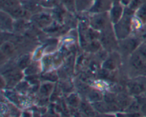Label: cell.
Returning a JSON list of instances; mask_svg holds the SVG:
<instances>
[{"instance_id":"7a4b0ae2","label":"cell","mask_w":146,"mask_h":117,"mask_svg":"<svg viewBox=\"0 0 146 117\" xmlns=\"http://www.w3.org/2000/svg\"><path fill=\"white\" fill-rule=\"evenodd\" d=\"M93 14L94 15L91 18L90 21L91 28L97 31H103L108 26V23L111 21L108 11L96 13Z\"/></svg>"},{"instance_id":"ffe728a7","label":"cell","mask_w":146,"mask_h":117,"mask_svg":"<svg viewBox=\"0 0 146 117\" xmlns=\"http://www.w3.org/2000/svg\"><path fill=\"white\" fill-rule=\"evenodd\" d=\"M81 110H82L83 112L87 115V116H94V110H93L92 108L91 107V106H89L88 104L81 103Z\"/></svg>"},{"instance_id":"603a6c76","label":"cell","mask_w":146,"mask_h":117,"mask_svg":"<svg viewBox=\"0 0 146 117\" xmlns=\"http://www.w3.org/2000/svg\"><path fill=\"white\" fill-rule=\"evenodd\" d=\"M14 51V46L9 43H5L1 45V51L5 54H9Z\"/></svg>"},{"instance_id":"ba28073f","label":"cell","mask_w":146,"mask_h":117,"mask_svg":"<svg viewBox=\"0 0 146 117\" xmlns=\"http://www.w3.org/2000/svg\"><path fill=\"white\" fill-rule=\"evenodd\" d=\"M0 21H1V29L4 31H11L13 29V19L14 18L6 11L1 10L0 14Z\"/></svg>"},{"instance_id":"9a60e30c","label":"cell","mask_w":146,"mask_h":117,"mask_svg":"<svg viewBox=\"0 0 146 117\" xmlns=\"http://www.w3.org/2000/svg\"><path fill=\"white\" fill-rule=\"evenodd\" d=\"M61 4L71 13L76 11V0H61Z\"/></svg>"},{"instance_id":"cb8c5ba5","label":"cell","mask_w":146,"mask_h":117,"mask_svg":"<svg viewBox=\"0 0 146 117\" xmlns=\"http://www.w3.org/2000/svg\"><path fill=\"white\" fill-rule=\"evenodd\" d=\"M9 82L10 83H14V82H18L19 80H20L21 78V75L19 72H15V73H12L10 75H9Z\"/></svg>"},{"instance_id":"6da1fadb","label":"cell","mask_w":146,"mask_h":117,"mask_svg":"<svg viewBox=\"0 0 146 117\" xmlns=\"http://www.w3.org/2000/svg\"><path fill=\"white\" fill-rule=\"evenodd\" d=\"M130 13L127 12L125 9V13L121 19L117 24H114L115 25L114 31L115 33V36L119 39H125L131 31L132 22H131V16L129 14Z\"/></svg>"},{"instance_id":"f546056e","label":"cell","mask_w":146,"mask_h":117,"mask_svg":"<svg viewBox=\"0 0 146 117\" xmlns=\"http://www.w3.org/2000/svg\"><path fill=\"white\" fill-rule=\"evenodd\" d=\"M113 3H118V2H121V0H111Z\"/></svg>"},{"instance_id":"8fae6325","label":"cell","mask_w":146,"mask_h":117,"mask_svg":"<svg viewBox=\"0 0 146 117\" xmlns=\"http://www.w3.org/2000/svg\"><path fill=\"white\" fill-rule=\"evenodd\" d=\"M138 45H139V42L138 40L135 39V38H130V39H125V41L123 42L121 46L124 51L132 53L133 51H135L136 48L139 47Z\"/></svg>"},{"instance_id":"4fadbf2b","label":"cell","mask_w":146,"mask_h":117,"mask_svg":"<svg viewBox=\"0 0 146 117\" xmlns=\"http://www.w3.org/2000/svg\"><path fill=\"white\" fill-rule=\"evenodd\" d=\"M21 4V0H0L1 10L7 11Z\"/></svg>"},{"instance_id":"ac0fdd59","label":"cell","mask_w":146,"mask_h":117,"mask_svg":"<svg viewBox=\"0 0 146 117\" xmlns=\"http://www.w3.org/2000/svg\"><path fill=\"white\" fill-rule=\"evenodd\" d=\"M94 107L96 109L97 111L100 112H106L108 111V106H107L106 104H104L103 102H101V101L96 102H94Z\"/></svg>"},{"instance_id":"f1b7e54d","label":"cell","mask_w":146,"mask_h":117,"mask_svg":"<svg viewBox=\"0 0 146 117\" xmlns=\"http://www.w3.org/2000/svg\"><path fill=\"white\" fill-rule=\"evenodd\" d=\"M138 53L145 59H146V43L142 44L138 48Z\"/></svg>"},{"instance_id":"277c9868","label":"cell","mask_w":146,"mask_h":117,"mask_svg":"<svg viewBox=\"0 0 146 117\" xmlns=\"http://www.w3.org/2000/svg\"><path fill=\"white\" fill-rule=\"evenodd\" d=\"M115 35L114 32L108 28V26L102 31V35H101V45L106 49H111L115 46Z\"/></svg>"},{"instance_id":"52a82bcc","label":"cell","mask_w":146,"mask_h":117,"mask_svg":"<svg viewBox=\"0 0 146 117\" xmlns=\"http://www.w3.org/2000/svg\"><path fill=\"white\" fill-rule=\"evenodd\" d=\"M128 89L132 95H139L146 91L145 82L141 80L132 81L128 84Z\"/></svg>"},{"instance_id":"4316f807","label":"cell","mask_w":146,"mask_h":117,"mask_svg":"<svg viewBox=\"0 0 146 117\" xmlns=\"http://www.w3.org/2000/svg\"><path fill=\"white\" fill-rule=\"evenodd\" d=\"M68 102H69L70 105L74 106H76L78 105V99L75 95H71L68 98Z\"/></svg>"},{"instance_id":"2e32d148","label":"cell","mask_w":146,"mask_h":117,"mask_svg":"<svg viewBox=\"0 0 146 117\" xmlns=\"http://www.w3.org/2000/svg\"><path fill=\"white\" fill-rule=\"evenodd\" d=\"M44 9H55L61 5V0H41Z\"/></svg>"},{"instance_id":"44dd1931","label":"cell","mask_w":146,"mask_h":117,"mask_svg":"<svg viewBox=\"0 0 146 117\" xmlns=\"http://www.w3.org/2000/svg\"><path fill=\"white\" fill-rule=\"evenodd\" d=\"M116 104L121 107H126V106H129L130 104L128 102V99L127 97L123 96L120 97V98H117L116 99Z\"/></svg>"},{"instance_id":"e0dca14e","label":"cell","mask_w":146,"mask_h":117,"mask_svg":"<svg viewBox=\"0 0 146 117\" xmlns=\"http://www.w3.org/2000/svg\"><path fill=\"white\" fill-rule=\"evenodd\" d=\"M88 99L93 102H99V101L102 100L103 95L99 91L93 89L90 92V93H88Z\"/></svg>"},{"instance_id":"83f0119b","label":"cell","mask_w":146,"mask_h":117,"mask_svg":"<svg viewBox=\"0 0 146 117\" xmlns=\"http://www.w3.org/2000/svg\"><path fill=\"white\" fill-rule=\"evenodd\" d=\"M140 104V110L143 113V114L146 116V97L142 98L138 101Z\"/></svg>"},{"instance_id":"5b68a950","label":"cell","mask_w":146,"mask_h":117,"mask_svg":"<svg viewBox=\"0 0 146 117\" xmlns=\"http://www.w3.org/2000/svg\"><path fill=\"white\" fill-rule=\"evenodd\" d=\"M21 4L27 11L33 15L41 12V10L44 9L41 0H21Z\"/></svg>"},{"instance_id":"30bf717a","label":"cell","mask_w":146,"mask_h":117,"mask_svg":"<svg viewBox=\"0 0 146 117\" xmlns=\"http://www.w3.org/2000/svg\"><path fill=\"white\" fill-rule=\"evenodd\" d=\"M146 59L143 58L139 53L135 54L131 58V64L136 70H143L145 68Z\"/></svg>"},{"instance_id":"7c38bea8","label":"cell","mask_w":146,"mask_h":117,"mask_svg":"<svg viewBox=\"0 0 146 117\" xmlns=\"http://www.w3.org/2000/svg\"><path fill=\"white\" fill-rule=\"evenodd\" d=\"M94 3V0H76V11L82 12L91 9Z\"/></svg>"},{"instance_id":"484cf974","label":"cell","mask_w":146,"mask_h":117,"mask_svg":"<svg viewBox=\"0 0 146 117\" xmlns=\"http://www.w3.org/2000/svg\"><path fill=\"white\" fill-rule=\"evenodd\" d=\"M29 58L28 56H26L20 60L19 62V66L21 69H23V68H27L29 65Z\"/></svg>"},{"instance_id":"8992f818","label":"cell","mask_w":146,"mask_h":117,"mask_svg":"<svg viewBox=\"0 0 146 117\" xmlns=\"http://www.w3.org/2000/svg\"><path fill=\"white\" fill-rule=\"evenodd\" d=\"M112 4L111 0H94V3L89 11L92 14L108 11Z\"/></svg>"},{"instance_id":"9c48e42d","label":"cell","mask_w":146,"mask_h":117,"mask_svg":"<svg viewBox=\"0 0 146 117\" xmlns=\"http://www.w3.org/2000/svg\"><path fill=\"white\" fill-rule=\"evenodd\" d=\"M34 20L39 26H47L52 23L51 16L43 12L34 14Z\"/></svg>"},{"instance_id":"d6986e66","label":"cell","mask_w":146,"mask_h":117,"mask_svg":"<svg viewBox=\"0 0 146 117\" xmlns=\"http://www.w3.org/2000/svg\"><path fill=\"white\" fill-rule=\"evenodd\" d=\"M53 89V85L51 83H45L42 85L40 89L41 94L43 95H48Z\"/></svg>"},{"instance_id":"3957f363","label":"cell","mask_w":146,"mask_h":117,"mask_svg":"<svg viewBox=\"0 0 146 117\" xmlns=\"http://www.w3.org/2000/svg\"><path fill=\"white\" fill-rule=\"evenodd\" d=\"M108 13L111 22L113 24H117L121 19L125 13L124 5L121 2L113 3Z\"/></svg>"},{"instance_id":"d4e9b609","label":"cell","mask_w":146,"mask_h":117,"mask_svg":"<svg viewBox=\"0 0 146 117\" xmlns=\"http://www.w3.org/2000/svg\"><path fill=\"white\" fill-rule=\"evenodd\" d=\"M113 58H108V60L105 61L104 64V68L107 70H113L115 67V60H112Z\"/></svg>"},{"instance_id":"5bb4252c","label":"cell","mask_w":146,"mask_h":117,"mask_svg":"<svg viewBox=\"0 0 146 117\" xmlns=\"http://www.w3.org/2000/svg\"><path fill=\"white\" fill-rule=\"evenodd\" d=\"M135 14L138 21L143 24H146V0L135 10Z\"/></svg>"},{"instance_id":"7402d4cb","label":"cell","mask_w":146,"mask_h":117,"mask_svg":"<svg viewBox=\"0 0 146 117\" xmlns=\"http://www.w3.org/2000/svg\"><path fill=\"white\" fill-rule=\"evenodd\" d=\"M87 35H88V37L90 38V40H91V41H95L97 38H99L100 36L98 31H97V30L94 29L93 28H91V29L88 30Z\"/></svg>"}]
</instances>
